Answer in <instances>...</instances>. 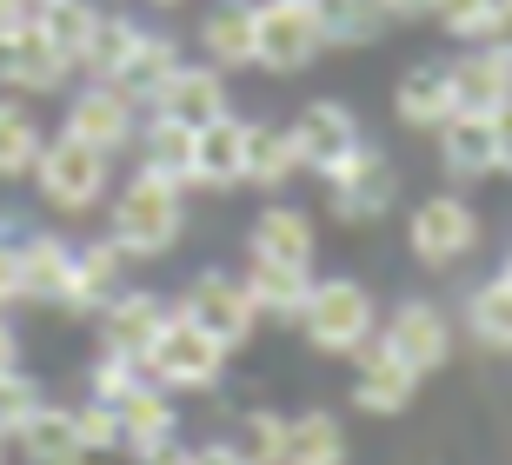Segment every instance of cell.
<instances>
[{"mask_svg":"<svg viewBox=\"0 0 512 465\" xmlns=\"http://www.w3.org/2000/svg\"><path fill=\"white\" fill-rule=\"evenodd\" d=\"M107 240L127 253V260H160L173 253V240L187 233V193L153 173H133L127 186L114 193V213H107Z\"/></svg>","mask_w":512,"mask_h":465,"instance_id":"6da1fadb","label":"cell"},{"mask_svg":"<svg viewBox=\"0 0 512 465\" xmlns=\"http://www.w3.org/2000/svg\"><path fill=\"white\" fill-rule=\"evenodd\" d=\"M300 326H306V346L326 359H353L366 339L380 333V306L366 293L360 279H313V293L300 306Z\"/></svg>","mask_w":512,"mask_h":465,"instance_id":"7a4b0ae2","label":"cell"},{"mask_svg":"<svg viewBox=\"0 0 512 465\" xmlns=\"http://www.w3.org/2000/svg\"><path fill=\"white\" fill-rule=\"evenodd\" d=\"M140 372H147L160 392H213V386H220V372H227V353H220L193 319H180L167 306V319H160V333H153Z\"/></svg>","mask_w":512,"mask_h":465,"instance_id":"3957f363","label":"cell"},{"mask_svg":"<svg viewBox=\"0 0 512 465\" xmlns=\"http://www.w3.org/2000/svg\"><path fill=\"white\" fill-rule=\"evenodd\" d=\"M27 180L40 186V200L54 206V213H87V206L107 200V153L54 133V140H40V160Z\"/></svg>","mask_w":512,"mask_h":465,"instance_id":"277c9868","label":"cell"},{"mask_svg":"<svg viewBox=\"0 0 512 465\" xmlns=\"http://www.w3.org/2000/svg\"><path fill=\"white\" fill-rule=\"evenodd\" d=\"M473 246H479V213L459 193H433V200H419L406 213V253L419 266H433V273L459 266Z\"/></svg>","mask_w":512,"mask_h":465,"instance_id":"5b68a950","label":"cell"},{"mask_svg":"<svg viewBox=\"0 0 512 465\" xmlns=\"http://www.w3.org/2000/svg\"><path fill=\"white\" fill-rule=\"evenodd\" d=\"M173 313L180 319H193L200 333L220 346V353H240L253 339V299H247V286L233 273H200V279H187V293L173 299Z\"/></svg>","mask_w":512,"mask_h":465,"instance_id":"8992f818","label":"cell"},{"mask_svg":"<svg viewBox=\"0 0 512 465\" xmlns=\"http://www.w3.org/2000/svg\"><path fill=\"white\" fill-rule=\"evenodd\" d=\"M320 27H313V14H306L300 0H260L253 7V67H266V74H300V67H313L320 60Z\"/></svg>","mask_w":512,"mask_h":465,"instance_id":"52a82bcc","label":"cell"},{"mask_svg":"<svg viewBox=\"0 0 512 465\" xmlns=\"http://www.w3.org/2000/svg\"><path fill=\"white\" fill-rule=\"evenodd\" d=\"M373 339H380L399 366H413L419 379L453 359V319H446V306H433V299H399L393 319H380Z\"/></svg>","mask_w":512,"mask_h":465,"instance_id":"ba28073f","label":"cell"},{"mask_svg":"<svg viewBox=\"0 0 512 465\" xmlns=\"http://www.w3.org/2000/svg\"><path fill=\"white\" fill-rule=\"evenodd\" d=\"M393 200H399V167L380 147H360L333 180H326V206H333V220H346V226H366V220H380V213H393Z\"/></svg>","mask_w":512,"mask_h":465,"instance_id":"9c48e42d","label":"cell"},{"mask_svg":"<svg viewBox=\"0 0 512 465\" xmlns=\"http://www.w3.org/2000/svg\"><path fill=\"white\" fill-rule=\"evenodd\" d=\"M133 127H140V107H133L127 93L107 87V80H87V87H74V100H67V127L60 133L114 160L120 147H133Z\"/></svg>","mask_w":512,"mask_h":465,"instance_id":"30bf717a","label":"cell"},{"mask_svg":"<svg viewBox=\"0 0 512 465\" xmlns=\"http://www.w3.org/2000/svg\"><path fill=\"white\" fill-rule=\"evenodd\" d=\"M293 153H300V173H320V180H333V173L353 160V153L366 147L360 140V120L340 107V100H313V107H300V120H293Z\"/></svg>","mask_w":512,"mask_h":465,"instance_id":"8fae6325","label":"cell"},{"mask_svg":"<svg viewBox=\"0 0 512 465\" xmlns=\"http://www.w3.org/2000/svg\"><path fill=\"white\" fill-rule=\"evenodd\" d=\"M67 80H74V60L54 54V40L40 34L34 20L14 40H0V87H7V100H40V93H60Z\"/></svg>","mask_w":512,"mask_h":465,"instance_id":"7c38bea8","label":"cell"},{"mask_svg":"<svg viewBox=\"0 0 512 465\" xmlns=\"http://www.w3.org/2000/svg\"><path fill=\"white\" fill-rule=\"evenodd\" d=\"M147 107L167 113V120H187V127H207V120L233 113V93H227V74H220V67H207V60H180V67L160 80V93H153Z\"/></svg>","mask_w":512,"mask_h":465,"instance_id":"4fadbf2b","label":"cell"},{"mask_svg":"<svg viewBox=\"0 0 512 465\" xmlns=\"http://www.w3.org/2000/svg\"><path fill=\"white\" fill-rule=\"evenodd\" d=\"M100 353H120V359H147L153 333H160V319H167V299L147 293V286H120L107 306H100Z\"/></svg>","mask_w":512,"mask_h":465,"instance_id":"5bb4252c","label":"cell"},{"mask_svg":"<svg viewBox=\"0 0 512 465\" xmlns=\"http://www.w3.org/2000/svg\"><path fill=\"white\" fill-rule=\"evenodd\" d=\"M413 392H419V372L399 366L380 339H366L360 353H353V406H360V412H373V419H393V412L413 406Z\"/></svg>","mask_w":512,"mask_h":465,"instance_id":"9a60e30c","label":"cell"},{"mask_svg":"<svg viewBox=\"0 0 512 465\" xmlns=\"http://www.w3.org/2000/svg\"><path fill=\"white\" fill-rule=\"evenodd\" d=\"M14 260H20V299L67 306V293H74V240H60V233H20Z\"/></svg>","mask_w":512,"mask_h":465,"instance_id":"2e32d148","label":"cell"},{"mask_svg":"<svg viewBox=\"0 0 512 465\" xmlns=\"http://www.w3.org/2000/svg\"><path fill=\"white\" fill-rule=\"evenodd\" d=\"M193 186H207V193L247 186V120L220 113L193 133Z\"/></svg>","mask_w":512,"mask_h":465,"instance_id":"e0dca14e","label":"cell"},{"mask_svg":"<svg viewBox=\"0 0 512 465\" xmlns=\"http://www.w3.org/2000/svg\"><path fill=\"white\" fill-rule=\"evenodd\" d=\"M114 419H120V452H133V459H147V452H160V446H173V439H180L173 392H160L153 379H140V386L120 399Z\"/></svg>","mask_w":512,"mask_h":465,"instance_id":"ac0fdd59","label":"cell"},{"mask_svg":"<svg viewBox=\"0 0 512 465\" xmlns=\"http://www.w3.org/2000/svg\"><path fill=\"white\" fill-rule=\"evenodd\" d=\"M453 87V113H506L512 107V60H499L493 47H473L446 67Z\"/></svg>","mask_w":512,"mask_h":465,"instance_id":"d6986e66","label":"cell"},{"mask_svg":"<svg viewBox=\"0 0 512 465\" xmlns=\"http://www.w3.org/2000/svg\"><path fill=\"white\" fill-rule=\"evenodd\" d=\"M193 133L187 120H167V113H147V127H133V153H140V167L133 173H153V180H167L187 193L193 186Z\"/></svg>","mask_w":512,"mask_h":465,"instance_id":"ffe728a7","label":"cell"},{"mask_svg":"<svg viewBox=\"0 0 512 465\" xmlns=\"http://www.w3.org/2000/svg\"><path fill=\"white\" fill-rule=\"evenodd\" d=\"M247 253H253V260H280V266H313V253H320V233H313V220H306V206L273 200L260 220H253Z\"/></svg>","mask_w":512,"mask_h":465,"instance_id":"44dd1931","label":"cell"},{"mask_svg":"<svg viewBox=\"0 0 512 465\" xmlns=\"http://www.w3.org/2000/svg\"><path fill=\"white\" fill-rule=\"evenodd\" d=\"M14 452H20V465H87V446L74 432V406H47L40 399V412L14 432Z\"/></svg>","mask_w":512,"mask_h":465,"instance_id":"7402d4cb","label":"cell"},{"mask_svg":"<svg viewBox=\"0 0 512 465\" xmlns=\"http://www.w3.org/2000/svg\"><path fill=\"white\" fill-rule=\"evenodd\" d=\"M433 140H439V167L453 173L459 186L493 173V113H453Z\"/></svg>","mask_w":512,"mask_h":465,"instance_id":"603a6c76","label":"cell"},{"mask_svg":"<svg viewBox=\"0 0 512 465\" xmlns=\"http://www.w3.org/2000/svg\"><path fill=\"white\" fill-rule=\"evenodd\" d=\"M120 279H127V253H120L114 240L74 246V293H67L60 313H100V306L120 293Z\"/></svg>","mask_w":512,"mask_h":465,"instance_id":"cb8c5ba5","label":"cell"},{"mask_svg":"<svg viewBox=\"0 0 512 465\" xmlns=\"http://www.w3.org/2000/svg\"><path fill=\"white\" fill-rule=\"evenodd\" d=\"M200 54L207 67L233 74V67H253V0H220L200 20Z\"/></svg>","mask_w":512,"mask_h":465,"instance_id":"d4e9b609","label":"cell"},{"mask_svg":"<svg viewBox=\"0 0 512 465\" xmlns=\"http://www.w3.org/2000/svg\"><path fill=\"white\" fill-rule=\"evenodd\" d=\"M173 67H180V40H173V34H147V27H140V40L127 47V60L114 67V80H107V87H120L133 107H147Z\"/></svg>","mask_w":512,"mask_h":465,"instance_id":"484cf974","label":"cell"},{"mask_svg":"<svg viewBox=\"0 0 512 465\" xmlns=\"http://www.w3.org/2000/svg\"><path fill=\"white\" fill-rule=\"evenodd\" d=\"M346 459H353V439H346V426L326 406L300 412V419H286L280 465H346Z\"/></svg>","mask_w":512,"mask_h":465,"instance_id":"4316f807","label":"cell"},{"mask_svg":"<svg viewBox=\"0 0 512 465\" xmlns=\"http://www.w3.org/2000/svg\"><path fill=\"white\" fill-rule=\"evenodd\" d=\"M393 113H399V127H413V133H439V127H446V120H453L446 67H413V74H399Z\"/></svg>","mask_w":512,"mask_h":465,"instance_id":"83f0119b","label":"cell"},{"mask_svg":"<svg viewBox=\"0 0 512 465\" xmlns=\"http://www.w3.org/2000/svg\"><path fill=\"white\" fill-rule=\"evenodd\" d=\"M240 286H247L253 313H266V319H300L306 293H313V266H280V260H253Z\"/></svg>","mask_w":512,"mask_h":465,"instance_id":"f1b7e54d","label":"cell"},{"mask_svg":"<svg viewBox=\"0 0 512 465\" xmlns=\"http://www.w3.org/2000/svg\"><path fill=\"white\" fill-rule=\"evenodd\" d=\"M306 14H313L326 47H366V40H380L393 27V14L380 0H306Z\"/></svg>","mask_w":512,"mask_h":465,"instance_id":"f546056e","label":"cell"},{"mask_svg":"<svg viewBox=\"0 0 512 465\" xmlns=\"http://www.w3.org/2000/svg\"><path fill=\"white\" fill-rule=\"evenodd\" d=\"M286 180H300V153H293V133L253 120L247 127V186L260 193H280Z\"/></svg>","mask_w":512,"mask_h":465,"instance_id":"4dcf8cb0","label":"cell"},{"mask_svg":"<svg viewBox=\"0 0 512 465\" xmlns=\"http://www.w3.org/2000/svg\"><path fill=\"white\" fill-rule=\"evenodd\" d=\"M34 27L54 40V54L74 60V74H80L87 40H94V27H100V7L94 0H47V7H34Z\"/></svg>","mask_w":512,"mask_h":465,"instance_id":"1f68e13d","label":"cell"},{"mask_svg":"<svg viewBox=\"0 0 512 465\" xmlns=\"http://www.w3.org/2000/svg\"><path fill=\"white\" fill-rule=\"evenodd\" d=\"M466 333H473V346H486V353H512V286L506 279L473 286V299H466Z\"/></svg>","mask_w":512,"mask_h":465,"instance_id":"d6a6232c","label":"cell"},{"mask_svg":"<svg viewBox=\"0 0 512 465\" xmlns=\"http://www.w3.org/2000/svg\"><path fill=\"white\" fill-rule=\"evenodd\" d=\"M40 160V127L20 100H0V180H27Z\"/></svg>","mask_w":512,"mask_h":465,"instance_id":"836d02e7","label":"cell"},{"mask_svg":"<svg viewBox=\"0 0 512 465\" xmlns=\"http://www.w3.org/2000/svg\"><path fill=\"white\" fill-rule=\"evenodd\" d=\"M233 452L247 465H280V446H286V412H273V406H247L240 412V432L227 439Z\"/></svg>","mask_w":512,"mask_h":465,"instance_id":"e575fe53","label":"cell"},{"mask_svg":"<svg viewBox=\"0 0 512 465\" xmlns=\"http://www.w3.org/2000/svg\"><path fill=\"white\" fill-rule=\"evenodd\" d=\"M133 40H140V20H127V14H100L94 40H87V60H80V74H87V80H114V67L127 60Z\"/></svg>","mask_w":512,"mask_h":465,"instance_id":"d590c367","label":"cell"},{"mask_svg":"<svg viewBox=\"0 0 512 465\" xmlns=\"http://www.w3.org/2000/svg\"><path fill=\"white\" fill-rule=\"evenodd\" d=\"M40 412V386L27 379V372H0V439L14 446V432L27 426Z\"/></svg>","mask_w":512,"mask_h":465,"instance_id":"8d00e7d4","label":"cell"},{"mask_svg":"<svg viewBox=\"0 0 512 465\" xmlns=\"http://www.w3.org/2000/svg\"><path fill=\"white\" fill-rule=\"evenodd\" d=\"M493 7H499V0H433V20H439L453 40L479 47V40H486V20H493Z\"/></svg>","mask_w":512,"mask_h":465,"instance_id":"74e56055","label":"cell"},{"mask_svg":"<svg viewBox=\"0 0 512 465\" xmlns=\"http://www.w3.org/2000/svg\"><path fill=\"white\" fill-rule=\"evenodd\" d=\"M87 379H94V392H87V399H100V406H120V399H127V392L147 379V372L133 366V359H120V353H100Z\"/></svg>","mask_w":512,"mask_h":465,"instance_id":"f35d334b","label":"cell"},{"mask_svg":"<svg viewBox=\"0 0 512 465\" xmlns=\"http://www.w3.org/2000/svg\"><path fill=\"white\" fill-rule=\"evenodd\" d=\"M74 432H80V446H87V459H94V452H120V419H114V406H100V399H80L74 406Z\"/></svg>","mask_w":512,"mask_h":465,"instance_id":"ab89813d","label":"cell"},{"mask_svg":"<svg viewBox=\"0 0 512 465\" xmlns=\"http://www.w3.org/2000/svg\"><path fill=\"white\" fill-rule=\"evenodd\" d=\"M14 240H20V233H7V226H0V313H7V306L20 299V260H14Z\"/></svg>","mask_w":512,"mask_h":465,"instance_id":"60d3db41","label":"cell"},{"mask_svg":"<svg viewBox=\"0 0 512 465\" xmlns=\"http://www.w3.org/2000/svg\"><path fill=\"white\" fill-rule=\"evenodd\" d=\"M479 47H493L499 60H512V0H499L493 7V20H486V40Z\"/></svg>","mask_w":512,"mask_h":465,"instance_id":"b9f144b4","label":"cell"},{"mask_svg":"<svg viewBox=\"0 0 512 465\" xmlns=\"http://www.w3.org/2000/svg\"><path fill=\"white\" fill-rule=\"evenodd\" d=\"M493 173H512V107L493 113Z\"/></svg>","mask_w":512,"mask_h":465,"instance_id":"7bdbcfd3","label":"cell"},{"mask_svg":"<svg viewBox=\"0 0 512 465\" xmlns=\"http://www.w3.org/2000/svg\"><path fill=\"white\" fill-rule=\"evenodd\" d=\"M27 20H34V7H27V0H0V40H14Z\"/></svg>","mask_w":512,"mask_h":465,"instance_id":"ee69618b","label":"cell"},{"mask_svg":"<svg viewBox=\"0 0 512 465\" xmlns=\"http://www.w3.org/2000/svg\"><path fill=\"white\" fill-rule=\"evenodd\" d=\"M193 465H247V459H240V452H233L227 439H213V446H200V452H193Z\"/></svg>","mask_w":512,"mask_h":465,"instance_id":"f6af8a7d","label":"cell"},{"mask_svg":"<svg viewBox=\"0 0 512 465\" xmlns=\"http://www.w3.org/2000/svg\"><path fill=\"white\" fill-rule=\"evenodd\" d=\"M393 20H433V0H380Z\"/></svg>","mask_w":512,"mask_h":465,"instance_id":"bcb514c9","label":"cell"},{"mask_svg":"<svg viewBox=\"0 0 512 465\" xmlns=\"http://www.w3.org/2000/svg\"><path fill=\"white\" fill-rule=\"evenodd\" d=\"M0 372H20V333L0 319Z\"/></svg>","mask_w":512,"mask_h":465,"instance_id":"7dc6e473","label":"cell"},{"mask_svg":"<svg viewBox=\"0 0 512 465\" xmlns=\"http://www.w3.org/2000/svg\"><path fill=\"white\" fill-rule=\"evenodd\" d=\"M133 465H193V452L173 439V446H160V452H147V459H133Z\"/></svg>","mask_w":512,"mask_h":465,"instance_id":"c3c4849f","label":"cell"},{"mask_svg":"<svg viewBox=\"0 0 512 465\" xmlns=\"http://www.w3.org/2000/svg\"><path fill=\"white\" fill-rule=\"evenodd\" d=\"M499 279H506V286H512V253H506V273H499Z\"/></svg>","mask_w":512,"mask_h":465,"instance_id":"681fc988","label":"cell"},{"mask_svg":"<svg viewBox=\"0 0 512 465\" xmlns=\"http://www.w3.org/2000/svg\"><path fill=\"white\" fill-rule=\"evenodd\" d=\"M153 7H180V0H153Z\"/></svg>","mask_w":512,"mask_h":465,"instance_id":"f907efd6","label":"cell"},{"mask_svg":"<svg viewBox=\"0 0 512 465\" xmlns=\"http://www.w3.org/2000/svg\"><path fill=\"white\" fill-rule=\"evenodd\" d=\"M0 465H7V439H0Z\"/></svg>","mask_w":512,"mask_h":465,"instance_id":"816d5d0a","label":"cell"},{"mask_svg":"<svg viewBox=\"0 0 512 465\" xmlns=\"http://www.w3.org/2000/svg\"><path fill=\"white\" fill-rule=\"evenodd\" d=\"M27 7H47V0H27Z\"/></svg>","mask_w":512,"mask_h":465,"instance_id":"f5cc1de1","label":"cell"},{"mask_svg":"<svg viewBox=\"0 0 512 465\" xmlns=\"http://www.w3.org/2000/svg\"><path fill=\"white\" fill-rule=\"evenodd\" d=\"M300 7H306V0H300Z\"/></svg>","mask_w":512,"mask_h":465,"instance_id":"db71d44e","label":"cell"}]
</instances>
